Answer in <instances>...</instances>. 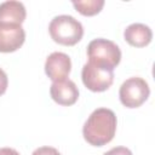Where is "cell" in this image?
<instances>
[{
    "mask_svg": "<svg viewBox=\"0 0 155 155\" xmlns=\"http://www.w3.org/2000/svg\"><path fill=\"white\" fill-rule=\"evenodd\" d=\"M150 88L148 82L139 78L133 76L122 82L119 90V98L124 107L126 108H138L149 97Z\"/></svg>",
    "mask_w": 155,
    "mask_h": 155,
    "instance_id": "4",
    "label": "cell"
},
{
    "mask_svg": "<svg viewBox=\"0 0 155 155\" xmlns=\"http://www.w3.org/2000/svg\"><path fill=\"white\" fill-rule=\"evenodd\" d=\"M103 155H133L132 151L126 147H115L109 151L104 153Z\"/></svg>",
    "mask_w": 155,
    "mask_h": 155,
    "instance_id": "13",
    "label": "cell"
},
{
    "mask_svg": "<svg viewBox=\"0 0 155 155\" xmlns=\"http://www.w3.org/2000/svg\"><path fill=\"white\" fill-rule=\"evenodd\" d=\"M27 17V11L21 1H4L0 4V23L22 24Z\"/></svg>",
    "mask_w": 155,
    "mask_h": 155,
    "instance_id": "10",
    "label": "cell"
},
{
    "mask_svg": "<svg viewBox=\"0 0 155 155\" xmlns=\"http://www.w3.org/2000/svg\"><path fill=\"white\" fill-rule=\"evenodd\" d=\"M116 115L111 109L98 108L91 113L82 127L85 140L93 147H103L113 140L116 132Z\"/></svg>",
    "mask_w": 155,
    "mask_h": 155,
    "instance_id": "1",
    "label": "cell"
},
{
    "mask_svg": "<svg viewBox=\"0 0 155 155\" xmlns=\"http://www.w3.org/2000/svg\"><path fill=\"white\" fill-rule=\"evenodd\" d=\"M7 86H8L7 75H6V73L0 68V96H2V94L6 92Z\"/></svg>",
    "mask_w": 155,
    "mask_h": 155,
    "instance_id": "14",
    "label": "cell"
},
{
    "mask_svg": "<svg viewBox=\"0 0 155 155\" xmlns=\"http://www.w3.org/2000/svg\"><path fill=\"white\" fill-rule=\"evenodd\" d=\"M0 155H19V153L16 149H12V148H1L0 149Z\"/></svg>",
    "mask_w": 155,
    "mask_h": 155,
    "instance_id": "15",
    "label": "cell"
},
{
    "mask_svg": "<svg viewBox=\"0 0 155 155\" xmlns=\"http://www.w3.org/2000/svg\"><path fill=\"white\" fill-rule=\"evenodd\" d=\"M48 31L54 42L64 46H74L82 39L84 27L73 16L59 15L50 22Z\"/></svg>",
    "mask_w": 155,
    "mask_h": 155,
    "instance_id": "2",
    "label": "cell"
},
{
    "mask_svg": "<svg viewBox=\"0 0 155 155\" xmlns=\"http://www.w3.org/2000/svg\"><path fill=\"white\" fill-rule=\"evenodd\" d=\"M50 94L57 104L69 107L76 103L79 98V88L74 81L65 79L52 82L50 87Z\"/></svg>",
    "mask_w": 155,
    "mask_h": 155,
    "instance_id": "8",
    "label": "cell"
},
{
    "mask_svg": "<svg viewBox=\"0 0 155 155\" xmlns=\"http://www.w3.org/2000/svg\"><path fill=\"white\" fill-rule=\"evenodd\" d=\"M31 155H61V153L52 147H40L38 149H35Z\"/></svg>",
    "mask_w": 155,
    "mask_h": 155,
    "instance_id": "12",
    "label": "cell"
},
{
    "mask_svg": "<svg viewBox=\"0 0 155 155\" xmlns=\"http://www.w3.org/2000/svg\"><path fill=\"white\" fill-rule=\"evenodd\" d=\"M124 38L133 47H145L153 39V31L143 23H132L125 29Z\"/></svg>",
    "mask_w": 155,
    "mask_h": 155,
    "instance_id": "9",
    "label": "cell"
},
{
    "mask_svg": "<svg viewBox=\"0 0 155 155\" xmlns=\"http://www.w3.org/2000/svg\"><path fill=\"white\" fill-rule=\"evenodd\" d=\"M25 40V31L21 24L0 23V52L17 51Z\"/></svg>",
    "mask_w": 155,
    "mask_h": 155,
    "instance_id": "6",
    "label": "cell"
},
{
    "mask_svg": "<svg viewBox=\"0 0 155 155\" xmlns=\"http://www.w3.org/2000/svg\"><path fill=\"white\" fill-rule=\"evenodd\" d=\"M73 6L82 16H94L99 13L104 6V0H85V1H73Z\"/></svg>",
    "mask_w": 155,
    "mask_h": 155,
    "instance_id": "11",
    "label": "cell"
},
{
    "mask_svg": "<svg viewBox=\"0 0 155 155\" xmlns=\"http://www.w3.org/2000/svg\"><path fill=\"white\" fill-rule=\"evenodd\" d=\"M87 57L90 63L114 70L121 61V51L114 41L99 38L88 44Z\"/></svg>",
    "mask_w": 155,
    "mask_h": 155,
    "instance_id": "3",
    "label": "cell"
},
{
    "mask_svg": "<svg viewBox=\"0 0 155 155\" xmlns=\"http://www.w3.org/2000/svg\"><path fill=\"white\" fill-rule=\"evenodd\" d=\"M81 79L84 85L90 91L103 92V91H107L113 85L114 70L88 62L82 67Z\"/></svg>",
    "mask_w": 155,
    "mask_h": 155,
    "instance_id": "5",
    "label": "cell"
},
{
    "mask_svg": "<svg viewBox=\"0 0 155 155\" xmlns=\"http://www.w3.org/2000/svg\"><path fill=\"white\" fill-rule=\"evenodd\" d=\"M71 70V61L67 53L52 52L45 62V73L54 82L65 80Z\"/></svg>",
    "mask_w": 155,
    "mask_h": 155,
    "instance_id": "7",
    "label": "cell"
}]
</instances>
